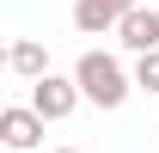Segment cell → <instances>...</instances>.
Instances as JSON below:
<instances>
[{
    "label": "cell",
    "instance_id": "cell-1",
    "mask_svg": "<svg viewBox=\"0 0 159 153\" xmlns=\"http://www.w3.org/2000/svg\"><path fill=\"white\" fill-rule=\"evenodd\" d=\"M74 86L86 104H98V110H122L129 104V74H122V61L110 55V49H86V55L74 61Z\"/></svg>",
    "mask_w": 159,
    "mask_h": 153
},
{
    "label": "cell",
    "instance_id": "cell-2",
    "mask_svg": "<svg viewBox=\"0 0 159 153\" xmlns=\"http://www.w3.org/2000/svg\"><path fill=\"white\" fill-rule=\"evenodd\" d=\"M31 110H37L43 123H67V116L80 110V86L67 74H43L37 86H31Z\"/></svg>",
    "mask_w": 159,
    "mask_h": 153
},
{
    "label": "cell",
    "instance_id": "cell-3",
    "mask_svg": "<svg viewBox=\"0 0 159 153\" xmlns=\"http://www.w3.org/2000/svg\"><path fill=\"white\" fill-rule=\"evenodd\" d=\"M43 129H49V123H43L31 104H6V110H0V147H12V153H31L43 141Z\"/></svg>",
    "mask_w": 159,
    "mask_h": 153
},
{
    "label": "cell",
    "instance_id": "cell-4",
    "mask_svg": "<svg viewBox=\"0 0 159 153\" xmlns=\"http://www.w3.org/2000/svg\"><path fill=\"white\" fill-rule=\"evenodd\" d=\"M135 6L141 0H74V25L86 31V37H98V31H116Z\"/></svg>",
    "mask_w": 159,
    "mask_h": 153
},
{
    "label": "cell",
    "instance_id": "cell-5",
    "mask_svg": "<svg viewBox=\"0 0 159 153\" xmlns=\"http://www.w3.org/2000/svg\"><path fill=\"white\" fill-rule=\"evenodd\" d=\"M116 43L129 49V55H153L159 49V12L153 6H135V12L116 25Z\"/></svg>",
    "mask_w": 159,
    "mask_h": 153
},
{
    "label": "cell",
    "instance_id": "cell-6",
    "mask_svg": "<svg viewBox=\"0 0 159 153\" xmlns=\"http://www.w3.org/2000/svg\"><path fill=\"white\" fill-rule=\"evenodd\" d=\"M6 67H12V74H19V80H31V86H37V80L49 74V49L25 37V43H12V49H6Z\"/></svg>",
    "mask_w": 159,
    "mask_h": 153
},
{
    "label": "cell",
    "instance_id": "cell-7",
    "mask_svg": "<svg viewBox=\"0 0 159 153\" xmlns=\"http://www.w3.org/2000/svg\"><path fill=\"white\" fill-rule=\"evenodd\" d=\"M129 86H141V92H159V49H153V55H135V74H129Z\"/></svg>",
    "mask_w": 159,
    "mask_h": 153
},
{
    "label": "cell",
    "instance_id": "cell-8",
    "mask_svg": "<svg viewBox=\"0 0 159 153\" xmlns=\"http://www.w3.org/2000/svg\"><path fill=\"white\" fill-rule=\"evenodd\" d=\"M49 153H80V147H49Z\"/></svg>",
    "mask_w": 159,
    "mask_h": 153
},
{
    "label": "cell",
    "instance_id": "cell-9",
    "mask_svg": "<svg viewBox=\"0 0 159 153\" xmlns=\"http://www.w3.org/2000/svg\"><path fill=\"white\" fill-rule=\"evenodd\" d=\"M0 67H6V49H0Z\"/></svg>",
    "mask_w": 159,
    "mask_h": 153
}]
</instances>
